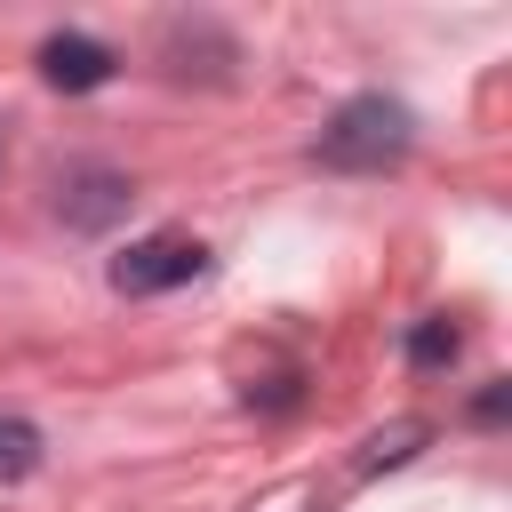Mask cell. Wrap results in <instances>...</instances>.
Wrapping results in <instances>:
<instances>
[{
	"instance_id": "1",
	"label": "cell",
	"mask_w": 512,
	"mask_h": 512,
	"mask_svg": "<svg viewBox=\"0 0 512 512\" xmlns=\"http://www.w3.org/2000/svg\"><path fill=\"white\" fill-rule=\"evenodd\" d=\"M408 152V112L384 96H352L328 128H320V160L328 168H384Z\"/></svg>"
},
{
	"instance_id": "2",
	"label": "cell",
	"mask_w": 512,
	"mask_h": 512,
	"mask_svg": "<svg viewBox=\"0 0 512 512\" xmlns=\"http://www.w3.org/2000/svg\"><path fill=\"white\" fill-rule=\"evenodd\" d=\"M208 256H200V240H176V232H152V240H128L120 256H112V288L120 296H160V288H176V280H192Z\"/></svg>"
},
{
	"instance_id": "3",
	"label": "cell",
	"mask_w": 512,
	"mask_h": 512,
	"mask_svg": "<svg viewBox=\"0 0 512 512\" xmlns=\"http://www.w3.org/2000/svg\"><path fill=\"white\" fill-rule=\"evenodd\" d=\"M40 80H48V88H72V96H80V88H104V80H112V48H104V40H80V32H56V40L40 48Z\"/></svg>"
},
{
	"instance_id": "4",
	"label": "cell",
	"mask_w": 512,
	"mask_h": 512,
	"mask_svg": "<svg viewBox=\"0 0 512 512\" xmlns=\"http://www.w3.org/2000/svg\"><path fill=\"white\" fill-rule=\"evenodd\" d=\"M40 464V432L24 416H0V480H24Z\"/></svg>"
},
{
	"instance_id": "5",
	"label": "cell",
	"mask_w": 512,
	"mask_h": 512,
	"mask_svg": "<svg viewBox=\"0 0 512 512\" xmlns=\"http://www.w3.org/2000/svg\"><path fill=\"white\" fill-rule=\"evenodd\" d=\"M120 200H128V184H120V176H88V184H80V200H64V208H72V224H104Z\"/></svg>"
},
{
	"instance_id": "6",
	"label": "cell",
	"mask_w": 512,
	"mask_h": 512,
	"mask_svg": "<svg viewBox=\"0 0 512 512\" xmlns=\"http://www.w3.org/2000/svg\"><path fill=\"white\" fill-rule=\"evenodd\" d=\"M408 360H416V368H440V360H456V328H448V320H424V328L408 336Z\"/></svg>"
}]
</instances>
